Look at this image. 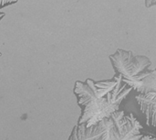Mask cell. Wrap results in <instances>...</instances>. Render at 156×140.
<instances>
[{
	"label": "cell",
	"instance_id": "cell-1",
	"mask_svg": "<svg viewBox=\"0 0 156 140\" xmlns=\"http://www.w3.org/2000/svg\"><path fill=\"white\" fill-rule=\"evenodd\" d=\"M133 90L116 74L105 81H77L73 92L81 109L78 124L90 127L110 118Z\"/></svg>",
	"mask_w": 156,
	"mask_h": 140
},
{
	"label": "cell",
	"instance_id": "cell-3",
	"mask_svg": "<svg viewBox=\"0 0 156 140\" xmlns=\"http://www.w3.org/2000/svg\"><path fill=\"white\" fill-rule=\"evenodd\" d=\"M108 129L98 140H156L155 135L144 134L143 127L133 115L119 110L108 118Z\"/></svg>",
	"mask_w": 156,
	"mask_h": 140
},
{
	"label": "cell",
	"instance_id": "cell-5",
	"mask_svg": "<svg viewBox=\"0 0 156 140\" xmlns=\"http://www.w3.org/2000/svg\"><path fill=\"white\" fill-rule=\"evenodd\" d=\"M135 91L138 92L139 94L156 93V69L151 70L149 73L141 80Z\"/></svg>",
	"mask_w": 156,
	"mask_h": 140
},
{
	"label": "cell",
	"instance_id": "cell-2",
	"mask_svg": "<svg viewBox=\"0 0 156 140\" xmlns=\"http://www.w3.org/2000/svg\"><path fill=\"white\" fill-rule=\"evenodd\" d=\"M116 75L122 76V82L136 90L141 80L151 71V61L146 56L133 55V51L119 49L110 56Z\"/></svg>",
	"mask_w": 156,
	"mask_h": 140
},
{
	"label": "cell",
	"instance_id": "cell-8",
	"mask_svg": "<svg viewBox=\"0 0 156 140\" xmlns=\"http://www.w3.org/2000/svg\"><path fill=\"white\" fill-rule=\"evenodd\" d=\"M5 16V14L4 12H0V21L2 20V18H3ZM1 55H2V54H1V52H0V56H1Z\"/></svg>",
	"mask_w": 156,
	"mask_h": 140
},
{
	"label": "cell",
	"instance_id": "cell-4",
	"mask_svg": "<svg viewBox=\"0 0 156 140\" xmlns=\"http://www.w3.org/2000/svg\"><path fill=\"white\" fill-rule=\"evenodd\" d=\"M135 99L146 118V124L152 127L156 133V93L138 94Z\"/></svg>",
	"mask_w": 156,
	"mask_h": 140
},
{
	"label": "cell",
	"instance_id": "cell-7",
	"mask_svg": "<svg viewBox=\"0 0 156 140\" xmlns=\"http://www.w3.org/2000/svg\"><path fill=\"white\" fill-rule=\"evenodd\" d=\"M156 5V0H145V6L147 7H151Z\"/></svg>",
	"mask_w": 156,
	"mask_h": 140
},
{
	"label": "cell",
	"instance_id": "cell-6",
	"mask_svg": "<svg viewBox=\"0 0 156 140\" xmlns=\"http://www.w3.org/2000/svg\"><path fill=\"white\" fill-rule=\"evenodd\" d=\"M16 2H17V0H0V8H3L9 5L15 4Z\"/></svg>",
	"mask_w": 156,
	"mask_h": 140
}]
</instances>
